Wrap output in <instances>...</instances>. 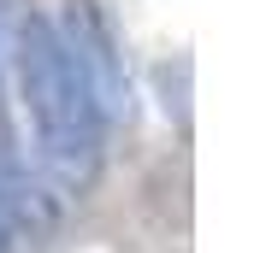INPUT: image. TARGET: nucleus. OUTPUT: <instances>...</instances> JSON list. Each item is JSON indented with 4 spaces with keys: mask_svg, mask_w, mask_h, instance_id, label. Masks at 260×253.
Returning <instances> with one entry per match:
<instances>
[{
    "mask_svg": "<svg viewBox=\"0 0 260 253\" xmlns=\"http://www.w3.org/2000/svg\"><path fill=\"white\" fill-rule=\"evenodd\" d=\"M6 65H12L24 112H30L42 171H48L59 189H89L95 171H101V147H107V118H101L89 82L77 77L71 53L59 48L53 18H42V12L24 18L18 48H12Z\"/></svg>",
    "mask_w": 260,
    "mask_h": 253,
    "instance_id": "obj_1",
    "label": "nucleus"
},
{
    "mask_svg": "<svg viewBox=\"0 0 260 253\" xmlns=\"http://www.w3.org/2000/svg\"><path fill=\"white\" fill-rule=\"evenodd\" d=\"M53 35L59 48L71 53L77 77L89 82L101 118L107 124H124L130 118V65H124V35H118L113 12L101 0H59V18H53Z\"/></svg>",
    "mask_w": 260,
    "mask_h": 253,
    "instance_id": "obj_2",
    "label": "nucleus"
},
{
    "mask_svg": "<svg viewBox=\"0 0 260 253\" xmlns=\"http://www.w3.org/2000/svg\"><path fill=\"white\" fill-rule=\"evenodd\" d=\"M36 6L30 0H0V65L12 59V48H18V30H24V18H30Z\"/></svg>",
    "mask_w": 260,
    "mask_h": 253,
    "instance_id": "obj_4",
    "label": "nucleus"
},
{
    "mask_svg": "<svg viewBox=\"0 0 260 253\" xmlns=\"http://www.w3.org/2000/svg\"><path fill=\"white\" fill-rule=\"evenodd\" d=\"M24 189H36V171H30V159H24V147H18L12 100H6V77H0V194H6V218H12V230H18Z\"/></svg>",
    "mask_w": 260,
    "mask_h": 253,
    "instance_id": "obj_3",
    "label": "nucleus"
},
{
    "mask_svg": "<svg viewBox=\"0 0 260 253\" xmlns=\"http://www.w3.org/2000/svg\"><path fill=\"white\" fill-rule=\"evenodd\" d=\"M12 247V218H6V194H0V253Z\"/></svg>",
    "mask_w": 260,
    "mask_h": 253,
    "instance_id": "obj_5",
    "label": "nucleus"
}]
</instances>
